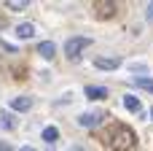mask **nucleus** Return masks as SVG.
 Listing matches in <instances>:
<instances>
[{
	"mask_svg": "<svg viewBox=\"0 0 153 151\" xmlns=\"http://www.w3.org/2000/svg\"><path fill=\"white\" fill-rule=\"evenodd\" d=\"M134 84H137L140 89H145V92H151V95H153V78H137Z\"/></svg>",
	"mask_w": 153,
	"mask_h": 151,
	"instance_id": "obj_12",
	"label": "nucleus"
},
{
	"mask_svg": "<svg viewBox=\"0 0 153 151\" xmlns=\"http://www.w3.org/2000/svg\"><path fill=\"white\" fill-rule=\"evenodd\" d=\"M38 51H40V57H46V59H54V54H56V49H54L51 41H43V43L38 46Z\"/></svg>",
	"mask_w": 153,
	"mask_h": 151,
	"instance_id": "obj_9",
	"label": "nucleus"
},
{
	"mask_svg": "<svg viewBox=\"0 0 153 151\" xmlns=\"http://www.w3.org/2000/svg\"><path fill=\"white\" fill-rule=\"evenodd\" d=\"M151 116H153V108H151Z\"/></svg>",
	"mask_w": 153,
	"mask_h": 151,
	"instance_id": "obj_19",
	"label": "nucleus"
},
{
	"mask_svg": "<svg viewBox=\"0 0 153 151\" xmlns=\"http://www.w3.org/2000/svg\"><path fill=\"white\" fill-rule=\"evenodd\" d=\"M145 14H148V19H151V22H153V3H151V5H148V11H145Z\"/></svg>",
	"mask_w": 153,
	"mask_h": 151,
	"instance_id": "obj_16",
	"label": "nucleus"
},
{
	"mask_svg": "<svg viewBox=\"0 0 153 151\" xmlns=\"http://www.w3.org/2000/svg\"><path fill=\"white\" fill-rule=\"evenodd\" d=\"M89 43H91L89 38H83V35H75V38H70V41L65 43V54H67L70 59H78V57L83 54V49H86Z\"/></svg>",
	"mask_w": 153,
	"mask_h": 151,
	"instance_id": "obj_2",
	"label": "nucleus"
},
{
	"mask_svg": "<svg viewBox=\"0 0 153 151\" xmlns=\"http://www.w3.org/2000/svg\"><path fill=\"white\" fill-rule=\"evenodd\" d=\"M0 151H13V149H11V146H8L5 140H0Z\"/></svg>",
	"mask_w": 153,
	"mask_h": 151,
	"instance_id": "obj_15",
	"label": "nucleus"
},
{
	"mask_svg": "<svg viewBox=\"0 0 153 151\" xmlns=\"http://www.w3.org/2000/svg\"><path fill=\"white\" fill-rule=\"evenodd\" d=\"M11 108H13V111H30V108H32V97H27V95L13 97V100H11Z\"/></svg>",
	"mask_w": 153,
	"mask_h": 151,
	"instance_id": "obj_6",
	"label": "nucleus"
},
{
	"mask_svg": "<svg viewBox=\"0 0 153 151\" xmlns=\"http://www.w3.org/2000/svg\"><path fill=\"white\" fill-rule=\"evenodd\" d=\"M94 65H97L100 70H116V68L121 65V59H118V57H97Z\"/></svg>",
	"mask_w": 153,
	"mask_h": 151,
	"instance_id": "obj_5",
	"label": "nucleus"
},
{
	"mask_svg": "<svg viewBox=\"0 0 153 151\" xmlns=\"http://www.w3.org/2000/svg\"><path fill=\"white\" fill-rule=\"evenodd\" d=\"M16 35H19V38H32V35H35V24H30V22L19 24V27H16Z\"/></svg>",
	"mask_w": 153,
	"mask_h": 151,
	"instance_id": "obj_10",
	"label": "nucleus"
},
{
	"mask_svg": "<svg viewBox=\"0 0 153 151\" xmlns=\"http://www.w3.org/2000/svg\"><path fill=\"white\" fill-rule=\"evenodd\" d=\"M108 143H110L113 151H129L132 146H134V132H132L129 127H116Z\"/></svg>",
	"mask_w": 153,
	"mask_h": 151,
	"instance_id": "obj_1",
	"label": "nucleus"
},
{
	"mask_svg": "<svg viewBox=\"0 0 153 151\" xmlns=\"http://www.w3.org/2000/svg\"><path fill=\"white\" fill-rule=\"evenodd\" d=\"M73 151H83V149H81V146H75V149H73Z\"/></svg>",
	"mask_w": 153,
	"mask_h": 151,
	"instance_id": "obj_18",
	"label": "nucleus"
},
{
	"mask_svg": "<svg viewBox=\"0 0 153 151\" xmlns=\"http://www.w3.org/2000/svg\"><path fill=\"white\" fill-rule=\"evenodd\" d=\"M0 130H16V119L8 111H0Z\"/></svg>",
	"mask_w": 153,
	"mask_h": 151,
	"instance_id": "obj_8",
	"label": "nucleus"
},
{
	"mask_svg": "<svg viewBox=\"0 0 153 151\" xmlns=\"http://www.w3.org/2000/svg\"><path fill=\"white\" fill-rule=\"evenodd\" d=\"M43 138H46V140H56V138H59V130H56V127H46V130H43Z\"/></svg>",
	"mask_w": 153,
	"mask_h": 151,
	"instance_id": "obj_13",
	"label": "nucleus"
},
{
	"mask_svg": "<svg viewBox=\"0 0 153 151\" xmlns=\"http://www.w3.org/2000/svg\"><path fill=\"white\" fill-rule=\"evenodd\" d=\"M102 122H105V111H94V113L78 116V124H81V127H97V124H102Z\"/></svg>",
	"mask_w": 153,
	"mask_h": 151,
	"instance_id": "obj_3",
	"label": "nucleus"
},
{
	"mask_svg": "<svg viewBox=\"0 0 153 151\" xmlns=\"http://www.w3.org/2000/svg\"><path fill=\"white\" fill-rule=\"evenodd\" d=\"M86 97H91V100H105V97H108V89H105V86H86Z\"/></svg>",
	"mask_w": 153,
	"mask_h": 151,
	"instance_id": "obj_7",
	"label": "nucleus"
},
{
	"mask_svg": "<svg viewBox=\"0 0 153 151\" xmlns=\"http://www.w3.org/2000/svg\"><path fill=\"white\" fill-rule=\"evenodd\" d=\"M22 151H35V149H32V146H24V149H22Z\"/></svg>",
	"mask_w": 153,
	"mask_h": 151,
	"instance_id": "obj_17",
	"label": "nucleus"
},
{
	"mask_svg": "<svg viewBox=\"0 0 153 151\" xmlns=\"http://www.w3.org/2000/svg\"><path fill=\"white\" fill-rule=\"evenodd\" d=\"M124 105H126L129 111H134V113H137V111L143 108V105H140V100H137L134 95H126V97H124Z\"/></svg>",
	"mask_w": 153,
	"mask_h": 151,
	"instance_id": "obj_11",
	"label": "nucleus"
},
{
	"mask_svg": "<svg viewBox=\"0 0 153 151\" xmlns=\"http://www.w3.org/2000/svg\"><path fill=\"white\" fill-rule=\"evenodd\" d=\"M8 8H11V11H24L27 3H24V0H8Z\"/></svg>",
	"mask_w": 153,
	"mask_h": 151,
	"instance_id": "obj_14",
	"label": "nucleus"
},
{
	"mask_svg": "<svg viewBox=\"0 0 153 151\" xmlns=\"http://www.w3.org/2000/svg\"><path fill=\"white\" fill-rule=\"evenodd\" d=\"M94 14H97V19H110L116 14V5L113 3H94Z\"/></svg>",
	"mask_w": 153,
	"mask_h": 151,
	"instance_id": "obj_4",
	"label": "nucleus"
}]
</instances>
